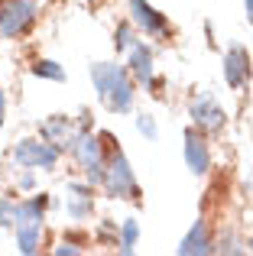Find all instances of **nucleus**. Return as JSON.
<instances>
[{
	"label": "nucleus",
	"instance_id": "12",
	"mask_svg": "<svg viewBox=\"0 0 253 256\" xmlns=\"http://www.w3.org/2000/svg\"><path fill=\"white\" fill-rule=\"evenodd\" d=\"M91 182L88 185H65V192H68V198H65V211H68V218H75V220H84L91 214V208H94V201H91Z\"/></svg>",
	"mask_w": 253,
	"mask_h": 256
},
{
	"label": "nucleus",
	"instance_id": "6",
	"mask_svg": "<svg viewBox=\"0 0 253 256\" xmlns=\"http://www.w3.org/2000/svg\"><path fill=\"white\" fill-rule=\"evenodd\" d=\"M188 114H192V120H195V126H202V130H221L224 126V107L218 104L211 94H202V98H195L192 100V107H188Z\"/></svg>",
	"mask_w": 253,
	"mask_h": 256
},
{
	"label": "nucleus",
	"instance_id": "7",
	"mask_svg": "<svg viewBox=\"0 0 253 256\" xmlns=\"http://www.w3.org/2000/svg\"><path fill=\"white\" fill-rule=\"evenodd\" d=\"M224 82L230 88H244L250 82V52L244 46H230L224 52Z\"/></svg>",
	"mask_w": 253,
	"mask_h": 256
},
{
	"label": "nucleus",
	"instance_id": "21",
	"mask_svg": "<svg viewBox=\"0 0 253 256\" xmlns=\"http://www.w3.org/2000/svg\"><path fill=\"white\" fill-rule=\"evenodd\" d=\"M214 250L218 253H244V246H240V240H237V237H224Z\"/></svg>",
	"mask_w": 253,
	"mask_h": 256
},
{
	"label": "nucleus",
	"instance_id": "13",
	"mask_svg": "<svg viewBox=\"0 0 253 256\" xmlns=\"http://www.w3.org/2000/svg\"><path fill=\"white\" fill-rule=\"evenodd\" d=\"M211 250H214V244H211V237H208V224H204V220H195L192 230L185 234V240L178 244V253L182 256H204Z\"/></svg>",
	"mask_w": 253,
	"mask_h": 256
},
{
	"label": "nucleus",
	"instance_id": "2",
	"mask_svg": "<svg viewBox=\"0 0 253 256\" xmlns=\"http://www.w3.org/2000/svg\"><path fill=\"white\" fill-rule=\"evenodd\" d=\"M58 156H62V150L49 140H42V143L39 140H20L13 146V162L20 169H52L58 162Z\"/></svg>",
	"mask_w": 253,
	"mask_h": 256
},
{
	"label": "nucleus",
	"instance_id": "11",
	"mask_svg": "<svg viewBox=\"0 0 253 256\" xmlns=\"http://www.w3.org/2000/svg\"><path fill=\"white\" fill-rule=\"evenodd\" d=\"M185 166H188L192 175H204V172L211 169L208 143H204L195 130H185Z\"/></svg>",
	"mask_w": 253,
	"mask_h": 256
},
{
	"label": "nucleus",
	"instance_id": "16",
	"mask_svg": "<svg viewBox=\"0 0 253 256\" xmlns=\"http://www.w3.org/2000/svg\"><path fill=\"white\" fill-rule=\"evenodd\" d=\"M32 75H36V78H49V82H65V68L58 62H52V58H39V62H32Z\"/></svg>",
	"mask_w": 253,
	"mask_h": 256
},
{
	"label": "nucleus",
	"instance_id": "14",
	"mask_svg": "<svg viewBox=\"0 0 253 256\" xmlns=\"http://www.w3.org/2000/svg\"><path fill=\"white\" fill-rule=\"evenodd\" d=\"M42 211H46V198H26L16 204V224L13 227H30V224H42Z\"/></svg>",
	"mask_w": 253,
	"mask_h": 256
},
{
	"label": "nucleus",
	"instance_id": "4",
	"mask_svg": "<svg viewBox=\"0 0 253 256\" xmlns=\"http://www.w3.org/2000/svg\"><path fill=\"white\" fill-rule=\"evenodd\" d=\"M104 192L110 198H124V201H136V175H133L130 162L124 152H114L108 159V175H104Z\"/></svg>",
	"mask_w": 253,
	"mask_h": 256
},
{
	"label": "nucleus",
	"instance_id": "24",
	"mask_svg": "<svg viewBox=\"0 0 253 256\" xmlns=\"http://www.w3.org/2000/svg\"><path fill=\"white\" fill-rule=\"evenodd\" d=\"M4 117H6V94H4V88H0V126H4Z\"/></svg>",
	"mask_w": 253,
	"mask_h": 256
},
{
	"label": "nucleus",
	"instance_id": "22",
	"mask_svg": "<svg viewBox=\"0 0 253 256\" xmlns=\"http://www.w3.org/2000/svg\"><path fill=\"white\" fill-rule=\"evenodd\" d=\"M20 188H23V192H32V188H36V175H32V169L30 172H23L20 175V182H16Z\"/></svg>",
	"mask_w": 253,
	"mask_h": 256
},
{
	"label": "nucleus",
	"instance_id": "8",
	"mask_svg": "<svg viewBox=\"0 0 253 256\" xmlns=\"http://www.w3.org/2000/svg\"><path fill=\"white\" fill-rule=\"evenodd\" d=\"M39 133H42V140L56 143L58 150H72V146H75V140H78V130L72 126V120L65 117V114H52V117L39 126Z\"/></svg>",
	"mask_w": 253,
	"mask_h": 256
},
{
	"label": "nucleus",
	"instance_id": "1",
	"mask_svg": "<svg viewBox=\"0 0 253 256\" xmlns=\"http://www.w3.org/2000/svg\"><path fill=\"white\" fill-rule=\"evenodd\" d=\"M91 82H94L98 100L110 114H130L133 110V75L130 68L117 62H94L91 65Z\"/></svg>",
	"mask_w": 253,
	"mask_h": 256
},
{
	"label": "nucleus",
	"instance_id": "3",
	"mask_svg": "<svg viewBox=\"0 0 253 256\" xmlns=\"http://www.w3.org/2000/svg\"><path fill=\"white\" fill-rule=\"evenodd\" d=\"M72 152H75L78 166L84 169V178H88L91 185H104L108 162H104V152H101V143H98V136H91V133H78V140H75V146H72Z\"/></svg>",
	"mask_w": 253,
	"mask_h": 256
},
{
	"label": "nucleus",
	"instance_id": "19",
	"mask_svg": "<svg viewBox=\"0 0 253 256\" xmlns=\"http://www.w3.org/2000/svg\"><path fill=\"white\" fill-rule=\"evenodd\" d=\"M16 224V201L13 198H0V230Z\"/></svg>",
	"mask_w": 253,
	"mask_h": 256
},
{
	"label": "nucleus",
	"instance_id": "5",
	"mask_svg": "<svg viewBox=\"0 0 253 256\" xmlns=\"http://www.w3.org/2000/svg\"><path fill=\"white\" fill-rule=\"evenodd\" d=\"M36 23V4L32 0H6L0 10V36L16 39Z\"/></svg>",
	"mask_w": 253,
	"mask_h": 256
},
{
	"label": "nucleus",
	"instance_id": "25",
	"mask_svg": "<svg viewBox=\"0 0 253 256\" xmlns=\"http://www.w3.org/2000/svg\"><path fill=\"white\" fill-rule=\"evenodd\" d=\"M244 13H247V23H253V0H244Z\"/></svg>",
	"mask_w": 253,
	"mask_h": 256
},
{
	"label": "nucleus",
	"instance_id": "15",
	"mask_svg": "<svg viewBox=\"0 0 253 256\" xmlns=\"http://www.w3.org/2000/svg\"><path fill=\"white\" fill-rule=\"evenodd\" d=\"M16 230V246L20 253H39V244H42V224H30V227H13Z\"/></svg>",
	"mask_w": 253,
	"mask_h": 256
},
{
	"label": "nucleus",
	"instance_id": "18",
	"mask_svg": "<svg viewBox=\"0 0 253 256\" xmlns=\"http://www.w3.org/2000/svg\"><path fill=\"white\" fill-rule=\"evenodd\" d=\"M133 42H136V39H133V26H130V23H120V26H117V32H114L117 52H130Z\"/></svg>",
	"mask_w": 253,
	"mask_h": 256
},
{
	"label": "nucleus",
	"instance_id": "17",
	"mask_svg": "<svg viewBox=\"0 0 253 256\" xmlns=\"http://www.w3.org/2000/svg\"><path fill=\"white\" fill-rule=\"evenodd\" d=\"M136 240H140V224L133 218H126L124 224H120V253L130 256L133 246H136Z\"/></svg>",
	"mask_w": 253,
	"mask_h": 256
},
{
	"label": "nucleus",
	"instance_id": "10",
	"mask_svg": "<svg viewBox=\"0 0 253 256\" xmlns=\"http://www.w3.org/2000/svg\"><path fill=\"white\" fill-rule=\"evenodd\" d=\"M126 68H130L133 82L143 84V88H152V75H156V68H152V49L150 46H143L136 39L130 49V62H126Z\"/></svg>",
	"mask_w": 253,
	"mask_h": 256
},
{
	"label": "nucleus",
	"instance_id": "20",
	"mask_svg": "<svg viewBox=\"0 0 253 256\" xmlns=\"http://www.w3.org/2000/svg\"><path fill=\"white\" fill-rule=\"evenodd\" d=\"M136 130L143 133L146 140H156L159 136V126H156V120H152L150 114H140V117H136Z\"/></svg>",
	"mask_w": 253,
	"mask_h": 256
},
{
	"label": "nucleus",
	"instance_id": "23",
	"mask_svg": "<svg viewBox=\"0 0 253 256\" xmlns=\"http://www.w3.org/2000/svg\"><path fill=\"white\" fill-rule=\"evenodd\" d=\"M82 250L78 246H72V244H62V246H56V256H78Z\"/></svg>",
	"mask_w": 253,
	"mask_h": 256
},
{
	"label": "nucleus",
	"instance_id": "9",
	"mask_svg": "<svg viewBox=\"0 0 253 256\" xmlns=\"http://www.w3.org/2000/svg\"><path fill=\"white\" fill-rule=\"evenodd\" d=\"M130 20H133V26H140V30L146 32V36H162V32L169 30L166 16L159 10H152L146 0H130Z\"/></svg>",
	"mask_w": 253,
	"mask_h": 256
}]
</instances>
